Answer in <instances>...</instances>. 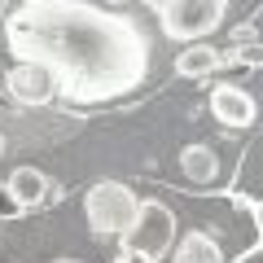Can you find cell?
Segmentation results:
<instances>
[{"label": "cell", "instance_id": "1", "mask_svg": "<svg viewBox=\"0 0 263 263\" xmlns=\"http://www.w3.org/2000/svg\"><path fill=\"white\" fill-rule=\"evenodd\" d=\"M9 48L18 62L44 66L57 92L75 105L114 101L149 75V35L141 22L84 0L18 5L9 18Z\"/></svg>", "mask_w": 263, "mask_h": 263}, {"label": "cell", "instance_id": "2", "mask_svg": "<svg viewBox=\"0 0 263 263\" xmlns=\"http://www.w3.org/2000/svg\"><path fill=\"white\" fill-rule=\"evenodd\" d=\"M84 215L97 237H127L136 228V215H141V197L123 180H97L84 197Z\"/></svg>", "mask_w": 263, "mask_h": 263}, {"label": "cell", "instance_id": "3", "mask_svg": "<svg viewBox=\"0 0 263 263\" xmlns=\"http://www.w3.org/2000/svg\"><path fill=\"white\" fill-rule=\"evenodd\" d=\"M176 211L167 206V202H158V197H145L141 202V215H136V228H132L127 237H123V250L141 254V259H154L158 263L162 254L176 246Z\"/></svg>", "mask_w": 263, "mask_h": 263}, {"label": "cell", "instance_id": "4", "mask_svg": "<svg viewBox=\"0 0 263 263\" xmlns=\"http://www.w3.org/2000/svg\"><path fill=\"white\" fill-rule=\"evenodd\" d=\"M154 13L171 40H202L224 22L219 0H162V5H154Z\"/></svg>", "mask_w": 263, "mask_h": 263}, {"label": "cell", "instance_id": "5", "mask_svg": "<svg viewBox=\"0 0 263 263\" xmlns=\"http://www.w3.org/2000/svg\"><path fill=\"white\" fill-rule=\"evenodd\" d=\"M211 114L224 127H250L259 119V105H254V97L241 84H215L211 88Z\"/></svg>", "mask_w": 263, "mask_h": 263}, {"label": "cell", "instance_id": "6", "mask_svg": "<svg viewBox=\"0 0 263 263\" xmlns=\"http://www.w3.org/2000/svg\"><path fill=\"white\" fill-rule=\"evenodd\" d=\"M5 88H9V97L18 105H44L48 97L57 92V84H53V75H48L44 66H31V62H18L5 75Z\"/></svg>", "mask_w": 263, "mask_h": 263}, {"label": "cell", "instance_id": "7", "mask_svg": "<svg viewBox=\"0 0 263 263\" xmlns=\"http://www.w3.org/2000/svg\"><path fill=\"white\" fill-rule=\"evenodd\" d=\"M5 189L18 197L22 211H31V206H40V202L48 197V176L35 171V167H13V176L5 180Z\"/></svg>", "mask_w": 263, "mask_h": 263}, {"label": "cell", "instance_id": "8", "mask_svg": "<svg viewBox=\"0 0 263 263\" xmlns=\"http://www.w3.org/2000/svg\"><path fill=\"white\" fill-rule=\"evenodd\" d=\"M228 62H237V53H215V48H206V44H193V48H184V53H176V70L184 79L211 75V70H219V66H228Z\"/></svg>", "mask_w": 263, "mask_h": 263}, {"label": "cell", "instance_id": "9", "mask_svg": "<svg viewBox=\"0 0 263 263\" xmlns=\"http://www.w3.org/2000/svg\"><path fill=\"white\" fill-rule=\"evenodd\" d=\"M180 171H184L193 184H215L219 180V158L211 145H184L180 149Z\"/></svg>", "mask_w": 263, "mask_h": 263}, {"label": "cell", "instance_id": "10", "mask_svg": "<svg viewBox=\"0 0 263 263\" xmlns=\"http://www.w3.org/2000/svg\"><path fill=\"white\" fill-rule=\"evenodd\" d=\"M171 263H224V250H219V241L206 237V233H184Z\"/></svg>", "mask_w": 263, "mask_h": 263}, {"label": "cell", "instance_id": "11", "mask_svg": "<svg viewBox=\"0 0 263 263\" xmlns=\"http://www.w3.org/2000/svg\"><path fill=\"white\" fill-rule=\"evenodd\" d=\"M18 215H27V211L18 206V197H13L9 189L0 184V219H18Z\"/></svg>", "mask_w": 263, "mask_h": 263}, {"label": "cell", "instance_id": "12", "mask_svg": "<svg viewBox=\"0 0 263 263\" xmlns=\"http://www.w3.org/2000/svg\"><path fill=\"white\" fill-rule=\"evenodd\" d=\"M246 206H250V215H254V228H259V237H263V197H259V202H246Z\"/></svg>", "mask_w": 263, "mask_h": 263}, {"label": "cell", "instance_id": "13", "mask_svg": "<svg viewBox=\"0 0 263 263\" xmlns=\"http://www.w3.org/2000/svg\"><path fill=\"white\" fill-rule=\"evenodd\" d=\"M114 263H154V259H141V254H132V250H119Z\"/></svg>", "mask_w": 263, "mask_h": 263}, {"label": "cell", "instance_id": "14", "mask_svg": "<svg viewBox=\"0 0 263 263\" xmlns=\"http://www.w3.org/2000/svg\"><path fill=\"white\" fill-rule=\"evenodd\" d=\"M53 263H79V259H53Z\"/></svg>", "mask_w": 263, "mask_h": 263}, {"label": "cell", "instance_id": "15", "mask_svg": "<svg viewBox=\"0 0 263 263\" xmlns=\"http://www.w3.org/2000/svg\"><path fill=\"white\" fill-rule=\"evenodd\" d=\"M0 154H5V136H0Z\"/></svg>", "mask_w": 263, "mask_h": 263}]
</instances>
